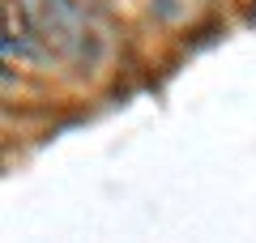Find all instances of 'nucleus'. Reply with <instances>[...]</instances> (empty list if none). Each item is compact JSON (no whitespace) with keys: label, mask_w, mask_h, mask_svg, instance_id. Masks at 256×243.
I'll use <instances>...</instances> for the list:
<instances>
[{"label":"nucleus","mask_w":256,"mask_h":243,"mask_svg":"<svg viewBox=\"0 0 256 243\" xmlns=\"http://www.w3.org/2000/svg\"><path fill=\"white\" fill-rule=\"evenodd\" d=\"M0 13H4V56L9 60H30V64L56 60L52 43H47V30L38 26L34 9L26 0H4Z\"/></svg>","instance_id":"nucleus-1"}]
</instances>
